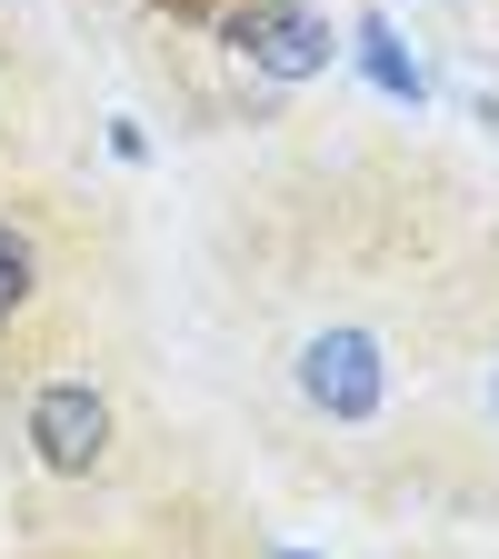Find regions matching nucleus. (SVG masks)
I'll return each mask as SVG.
<instances>
[{"mask_svg":"<svg viewBox=\"0 0 499 559\" xmlns=\"http://www.w3.org/2000/svg\"><path fill=\"white\" fill-rule=\"evenodd\" d=\"M221 40L260 70V81H320V70H340V31H330V11H310V0H230L221 11Z\"/></svg>","mask_w":499,"mask_h":559,"instance_id":"obj_3","label":"nucleus"},{"mask_svg":"<svg viewBox=\"0 0 499 559\" xmlns=\"http://www.w3.org/2000/svg\"><path fill=\"white\" fill-rule=\"evenodd\" d=\"M489 430H499V370H489Z\"/></svg>","mask_w":499,"mask_h":559,"instance_id":"obj_6","label":"nucleus"},{"mask_svg":"<svg viewBox=\"0 0 499 559\" xmlns=\"http://www.w3.org/2000/svg\"><path fill=\"white\" fill-rule=\"evenodd\" d=\"M21 440H31V460H40L50 479H100V469H110V440H120L110 390H100V380H81V370L40 380V390H31V409H21Z\"/></svg>","mask_w":499,"mask_h":559,"instance_id":"obj_1","label":"nucleus"},{"mask_svg":"<svg viewBox=\"0 0 499 559\" xmlns=\"http://www.w3.org/2000/svg\"><path fill=\"white\" fill-rule=\"evenodd\" d=\"M349 40H360V60H370V81H380L390 100H419V91H430V81H419V70L400 60V40H390V21H380V11H370L360 31H349Z\"/></svg>","mask_w":499,"mask_h":559,"instance_id":"obj_5","label":"nucleus"},{"mask_svg":"<svg viewBox=\"0 0 499 559\" xmlns=\"http://www.w3.org/2000/svg\"><path fill=\"white\" fill-rule=\"evenodd\" d=\"M290 380H300V400L330 419V430H370V419L390 409V349L370 340V330H310L300 340V360H290Z\"/></svg>","mask_w":499,"mask_h":559,"instance_id":"obj_2","label":"nucleus"},{"mask_svg":"<svg viewBox=\"0 0 499 559\" xmlns=\"http://www.w3.org/2000/svg\"><path fill=\"white\" fill-rule=\"evenodd\" d=\"M40 300V240L11 221V210H0V340L21 330V310Z\"/></svg>","mask_w":499,"mask_h":559,"instance_id":"obj_4","label":"nucleus"},{"mask_svg":"<svg viewBox=\"0 0 499 559\" xmlns=\"http://www.w3.org/2000/svg\"><path fill=\"white\" fill-rule=\"evenodd\" d=\"M280 559H310V549H280Z\"/></svg>","mask_w":499,"mask_h":559,"instance_id":"obj_7","label":"nucleus"}]
</instances>
